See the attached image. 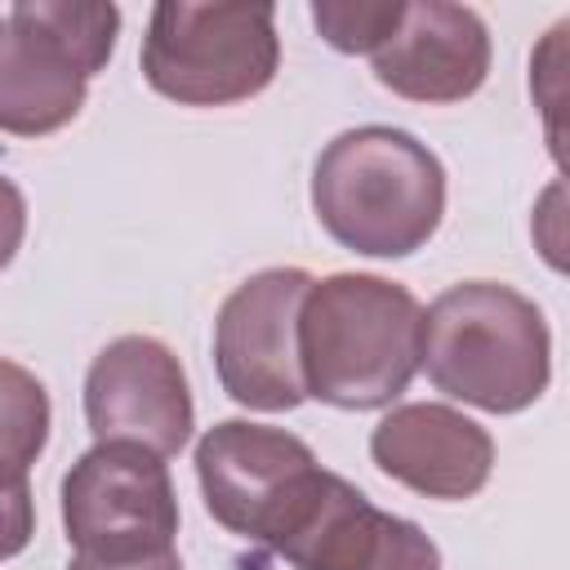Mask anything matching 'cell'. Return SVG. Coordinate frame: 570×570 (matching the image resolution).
I'll use <instances>...</instances> for the list:
<instances>
[{"label": "cell", "mask_w": 570, "mask_h": 570, "mask_svg": "<svg viewBox=\"0 0 570 570\" xmlns=\"http://www.w3.org/2000/svg\"><path fill=\"white\" fill-rule=\"evenodd\" d=\"M419 298L370 272L312 281L298 307L303 392L338 410L392 405L419 370Z\"/></svg>", "instance_id": "obj_1"}, {"label": "cell", "mask_w": 570, "mask_h": 570, "mask_svg": "<svg viewBox=\"0 0 570 570\" xmlns=\"http://www.w3.org/2000/svg\"><path fill=\"white\" fill-rule=\"evenodd\" d=\"M312 209L352 254L405 258L445 214V169L405 129L361 125L325 142L312 169Z\"/></svg>", "instance_id": "obj_2"}, {"label": "cell", "mask_w": 570, "mask_h": 570, "mask_svg": "<svg viewBox=\"0 0 570 570\" xmlns=\"http://www.w3.org/2000/svg\"><path fill=\"white\" fill-rule=\"evenodd\" d=\"M419 365L436 392L490 414H517L548 392L552 334L539 303L521 289L463 281L423 312Z\"/></svg>", "instance_id": "obj_3"}, {"label": "cell", "mask_w": 570, "mask_h": 570, "mask_svg": "<svg viewBox=\"0 0 570 570\" xmlns=\"http://www.w3.org/2000/svg\"><path fill=\"white\" fill-rule=\"evenodd\" d=\"M120 9L94 0H18L0 18V129L40 138L71 125L89 76L111 62Z\"/></svg>", "instance_id": "obj_4"}, {"label": "cell", "mask_w": 570, "mask_h": 570, "mask_svg": "<svg viewBox=\"0 0 570 570\" xmlns=\"http://www.w3.org/2000/svg\"><path fill=\"white\" fill-rule=\"evenodd\" d=\"M147 85L183 107H227L263 94L281 67L272 4L160 0L142 36Z\"/></svg>", "instance_id": "obj_5"}, {"label": "cell", "mask_w": 570, "mask_h": 570, "mask_svg": "<svg viewBox=\"0 0 570 570\" xmlns=\"http://www.w3.org/2000/svg\"><path fill=\"white\" fill-rule=\"evenodd\" d=\"M321 463L294 432L223 419L196 441L205 512L236 539L272 548L321 481Z\"/></svg>", "instance_id": "obj_6"}, {"label": "cell", "mask_w": 570, "mask_h": 570, "mask_svg": "<svg viewBox=\"0 0 570 570\" xmlns=\"http://www.w3.org/2000/svg\"><path fill=\"white\" fill-rule=\"evenodd\" d=\"M62 530L76 557L129 561L169 552L178 499L165 459L129 441L85 450L62 476Z\"/></svg>", "instance_id": "obj_7"}, {"label": "cell", "mask_w": 570, "mask_h": 570, "mask_svg": "<svg viewBox=\"0 0 570 570\" xmlns=\"http://www.w3.org/2000/svg\"><path fill=\"white\" fill-rule=\"evenodd\" d=\"M312 276L298 267H267L236 285L214 321V365L223 392L263 414L307 401L298 374V307Z\"/></svg>", "instance_id": "obj_8"}, {"label": "cell", "mask_w": 570, "mask_h": 570, "mask_svg": "<svg viewBox=\"0 0 570 570\" xmlns=\"http://www.w3.org/2000/svg\"><path fill=\"white\" fill-rule=\"evenodd\" d=\"M85 419L98 445L129 441L160 459L178 454L196 423L178 356L151 334L111 338L85 374Z\"/></svg>", "instance_id": "obj_9"}, {"label": "cell", "mask_w": 570, "mask_h": 570, "mask_svg": "<svg viewBox=\"0 0 570 570\" xmlns=\"http://www.w3.org/2000/svg\"><path fill=\"white\" fill-rule=\"evenodd\" d=\"M272 552L294 570H441L436 543L414 521L374 508L334 472H321Z\"/></svg>", "instance_id": "obj_10"}, {"label": "cell", "mask_w": 570, "mask_h": 570, "mask_svg": "<svg viewBox=\"0 0 570 570\" xmlns=\"http://www.w3.org/2000/svg\"><path fill=\"white\" fill-rule=\"evenodd\" d=\"M374 80L410 102H463L485 85L490 31L468 4H405L396 31L370 53Z\"/></svg>", "instance_id": "obj_11"}, {"label": "cell", "mask_w": 570, "mask_h": 570, "mask_svg": "<svg viewBox=\"0 0 570 570\" xmlns=\"http://www.w3.org/2000/svg\"><path fill=\"white\" fill-rule=\"evenodd\" d=\"M370 459L383 476L423 499L463 503L485 490L494 468V441L481 423L450 405L410 401L379 419L370 436Z\"/></svg>", "instance_id": "obj_12"}, {"label": "cell", "mask_w": 570, "mask_h": 570, "mask_svg": "<svg viewBox=\"0 0 570 570\" xmlns=\"http://www.w3.org/2000/svg\"><path fill=\"white\" fill-rule=\"evenodd\" d=\"M49 441V392L27 370L0 356V463H36Z\"/></svg>", "instance_id": "obj_13"}, {"label": "cell", "mask_w": 570, "mask_h": 570, "mask_svg": "<svg viewBox=\"0 0 570 570\" xmlns=\"http://www.w3.org/2000/svg\"><path fill=\"white\" fill-rule=\"evenodd\" d=\"M401 0H316L312 22L338 53H374L401 22Z\"/></svg>", "instance_id": "obj_14"}, {"label": "cell", "mask_w": 570, "mask_h": 570, "mask_svg": "<svg viewBox=\"0 0 570 570\" xmlns=\"http://www.w3.org/2000/svg\"><path fill=\"white\" fill-rule=\"evenodd\" d=\"M36 534V499L27 468L0 463V561L18 557Z\"/></svg>", "instance_id": "obj_15"}, {"label": "cell", "mask_w": 570, "mask_h": 570, "mask_svg": "<svg viewBox=\"0 0 570 570\" xmlns=\"http://www.w3.org/2000/svg\"><path fill=\"white\" fill-rule=\"evenodd\" d=\"M22 236H27V200H22V191L0 174V272L13 263Z\"/></svg>", "instance_id": "obj_16"}, {"label": "cell", "mask_w": 570, "mask_h": 570, "mask_svg": "<svg viewBox=\"0 0 570 570\" xmlns=\"http://www.w3.org/2000/svg\"><path fill=\"white\" fill-rule=\"evenodd\" d=\"M67 570H183L178 552H151V557H129V561H98V557H71Z\"/></svg>", "instance_id": "obj_17"}]
</instances>
